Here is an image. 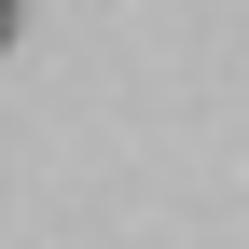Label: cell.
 Returning a JSON list of instances; mask_svg holds the SVG:
<instances>
[{"mask_svg":"<svg viewBox=\"0 0 249 249\" xmlns=\"http://www.w3.org/2000/svg\"><path fill=\"white\" fill-rule=\"evenodd\" d=\"M14 28H28V0H0V42H14Z\"/></svg>","mask_w":249,"mask_h":249,"instance_id":"6da1fadb","label":"cell"}]
</instances>
